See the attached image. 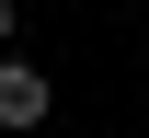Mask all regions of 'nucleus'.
I'll list each match as a JSON object with an SVG mask.
<instances>
[{
	"label": "nucleus",
	"instance_id": "obj_1",
	"mask_svg": "<svg viewBox=\"0 0 149 138\" xmlns=\"http://www.w3.org/2000/svg\"><path fill=\"white\" fill-rule=\"evenodd\" d=\"M46 104H57V81L35 58H0V127H46Z\"/></svg>",
	"mask_w": 149,
	"mask_h": 138
},
{
	"label": "nucleus",
	"instance_id": "obj_2",
	"mask_svg": "<svg viewBox=\"0 0 149 138\" xmlns=\"http://www.w3.org/2000/svg\"><path fill=\"white\" fill-rule=\"evenodd\" d=\"M12 23H23V12H12V0H0V58H12Z\"/></svg>",
	"mask_w": 149,
	"mask_h": 138
}]
</instances>
